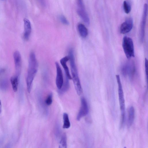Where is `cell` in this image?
Segmentation results:
<instances>
[{
  "instance_id": "6da1fadb",
  "label": "cell",
  "mask_w": 148,
  "mask_h": 148,
  "mask_svg": "<svg viewBox=\"0 0 148 148\" xmlns=\"http://www.w3.org/2000/svg\"><path fill=\"white\" fill-rule=\"evenodd\" d=\"M38 63L35 53L31 52L29 56L28 66L26 82L27 89L30 93L34 79L37 71Z\"/></svg>"
},
{
  "instance_id": "30bf717a",
  "label": "cell",
  "mask_w": 148,
  "mask_h": 148,
  "mask_svg": "<svg viewBox=\"0 0 148 148\" xmlns=\"http://www.w3.org/2000/svg\"><path fill=\"white\" fill-rule=\"evenodd\" d=\"M8 83L6 70L4 68L0 69V88L3 90L6 89L8 87Z\"/></svg>"
},
{
  "instance_id": "4fadbf2b",
  "label": "cell",
  "mask_w": 148,
  "mask_h": 148,
  "mask_svg": "<svg viewBox=\"0 0 148 148\" xmlns=\"http://www.w3.org/2000/svg\"><path fill=\"white\" fill-rule=\"evenodd\" d=\"M69 60V56H66L61 58L60 60V62L64 70L65 77L69 79H72L71 76V75L68 67L67 65V62Z\"/></svg>"
},
{
  "instance_id": "44dd1931",
  "label": "cell",
  "mask_w": 148,
  "mask_h": 148,
  "mask_svg": "<svg viewBox=\"0 0 148 148\" xmlns=\"http://www.w3.org/2000/svg\"><path fill=\"white\" fill-rule=\"evenodd\" d=\"M61 147L67 148L66 137L65 134H63L62 136L60 142Z\"/></svg>"
},
{
  "instance_id": "277c9868",
  "label": "cell",
  "mask_w": 148,
  "mask_h": 148,
  "mask_svg": "<svg viewBox=\"0 0 148 148\" xmlns=\"http://www.w3.org/2000/svg\"><path fill=\"white\" fill-rule=\"evenodd\" d=\"M122 47L125 55L128 59L135 56L134 45L132 39L130 37L124 36L122 42Z\"/></svg>"
},
{
  "instance_id": "d4e9b609",
  "label": "cell",
  "mask_w": 148,
  "mask_h": 148,
  "mask_svg": "<svg viewBox=\"0 0 148 148\" xmlns=\"http://www.w3.org/2000/svg\"><path fill=\"white\" fill-rule=\"evenodd\" d=\"M41 5L43 7H45L46 5V2L45 0H37Z\"/></svg>"
},
{
  "instance_id": "3957f363",
  "label": "cell",
  "mask_w": 148,
  "mask_h": 148,
  "mask_svg": "<svg viewBox=\"0 0 148 148\" xmlns=\"http://www.w3.org/2000/svg\"><path fill=\"white\" fill-rule=\"evenodd\" d=\"M118 85V91L120 109L121 113V123H124L125 116V103L123 92L120 77L119 75H116Z\"/></svg>"
},
{
  "instance_id": "484cf974",
  "label": "cell",
  "mask_w": 148,
  "mask_h": 148,
  "mask_svg": "<svg viewBox=\"0 0 148 148\" xmlns=\"http://www.w3.org/2000/svg\"><path fill=\"white\" fill-rule=\"evenodd\" d=\"M1 102L0 100V114L1 113Z\"/></svg>"
},
{
  "instance_id": "5b68a950",
  "label": "cell",
  "mask_w": 148,
  "mask_h": 148,
  "mask_svg": "<svg viewBox=\"0 0 148 148\" xmlns=\"http://www.w3.org/2000/svg\"><path fill=\"white\" fill-rule=\"evenodd\" d=\"M147 3H145L144 6L142 20L140 24L139 33L140 40L141 42H143L145 36V27L147 14Z\"/></svg>"
},
{
  "instance_id": "d6986e66",
  "label": "cell",
  "mask_w": 148,
  "mask_h": 148,
  "mask_svg": "<svg viewBox=\"0 0 148 148\" xmlns=\"http://www.w3.org/2000/svg\"><path fill=\"white\" fill-rule=\"evenodd\" d=\"M69 79L65 77V79L62 88L59 90L60 93L64 92L67 91L69 88Z\"/></svg>"
},
{
  "instance_id": "9c48e42d",
  "label": "cell",
  "mask_w": 148,
  "mask_h": 148,
  "mask_svg": "<svg viewBox=\"0 0 148 148\" xmlns=\"http://www.w3.org/2000/svg\"><path fill=\"white\" fill-rule=\"evenodd\" d=\"M133 21L132 18H127L121 25L120 31L121 33L126 34L130 32L133 27Z\"/></svg>"
},
{
  "instance_id": "ac0fdd59",
  "label": "cell",
  "mask_w": 148,
  "mask_h": 148,
  "mask_svg": "<svg viewBox=\"0 0 148 148\" xmlns=\"http://www.w3.org/2000/svg\"><path fill=\"white\" fill-rule=\"evenodd\" d=\"M63 124L62 126L64 129H68L70 126L71 124L69 121V116L66 113H64L63 114Z\"/></svg>"
},
{
  "instance_id": "ffe728a7",
  "label": "cell",
  "mask_w": 148,
  "mask_h": 148,
  "mask_svg": "<svg viewBox=\"0 0 148 148\" xmlns=\"http://www.w3.org/2000/svg\"><path fill=\"white\" fill-rule=\"evenodd\" d=\"M123 9L125 12L126 14L129 13L131 10L130 4L127 1H125L123 3Z\"/></svg>"
},
{
  "instance_id": "5bb4252c",
  "label": "cell",
  "mask_w": 148,
  "mask_h": 148,
  "mask_svg": "<svg viewBox=\"0 0 148 148\" xmlns=\"http://www.w3.org/2000/svg\"><path fill=\"white\" fill-rule=\"evenodd\" d=\"M77 14L84 22L87 25L90 24V19L85 9H79L77 11Z\"/></svg>"
},
{
  "instance_id": "cb8c5ba5",
  "label": "cell",
  "mask_w": 148,
  "mask_h": 148,
  "mask_svg": "<svg viewBox=\"0 0 148 148\" xmlns=\"http://www.w3.org/2000/svg\"><path fill=\"white\" fill-rule=\"evenodd\" d=\"M145 73L147 78L148 76V60L146 58L145 59Z\"/></svg>"
},
{
  "instance_id": "2e32d148",
  "label": "cell",
  "mask_w": 148,
  "mask_h": 148,
  "mask_svg": "<svg viewBox=\"0 0 148 148\" xmlns=\"http://www.w3.org/2000/svg\"><path fill=\"white\" fill-rule=\"evenodd\" d=\"M77 29L80 36L83 38H86L88 34V31L83 24L79 23L77 25Z\"/></svg>"
},
{
  "instance_id": "7c38bea8",
  "label": "cell",
  "mask_w": 148,
  "mask_h": 148,
  "mask_svg": "<svg viewBox=\"0 0 148 148\" xmlns=\"http://www.w3.org/2000/svg\"><path fill=\"white\" fill-rule=\"evenodd\" d=\"M24 31L23 38L24 40H28L29 39L32 31L31 24L29 21L26 18L23 20Z\"/></svg>"
},
{
  "instance_id": "52a82bcc",
  "label": "cell",
  "mask_w": 148,
  "mask_h": 148,
  "mask_svg": "<svg viewBox=\"0 0 148 148\" xmlns=\"http://www.w3.org/2000/svg\"><path fill=\"white\" fill-rule=\"evenodd\" d=\"M88 111L87 102L84 97H82L81 99V107L76 117L77 120H80L82 118L87 114Z\"/></svg>"
},
{
  "instance_id": "e0dca14e",
  "label": "cell",
  "mask_w": 148,
  "mask_h": 148,
  "mask_svg": "<svg viewBox=\"0 0 148 148\" xmlns=\"http://www.w3.org/2000/svg\"><path fill=\"white\" fill-rule=\"evenodd\" d=\"M19 77L15 75L11 77L10 79V81L12 85L13 91L16 92L17 90L18 84Z\"/></svg>"
},
{
  "instance_id": "4316f807",
  "label": "cell",
  "mask_w": 148,
  "mask_h": 148,
  "mask_svg": "<svg viewBox=\"0 0 148 148\" xmlns=\"http://www.w3.org/2000/svg\"></svg>"
},
{
  "instance_id": "603a6c76",
  "label": "cell",
  "mask_w": 148,
  "mask_h": 148,
  "mask_svg": "<svg viewBox=\"0 0 148 148\" xmlns=\"http://www.w3.org/2000/svg\"><path fill=\"white\" fill-rule=\"evenodd\" d=\"M60 21L65 25H68L69 23L65 17L63 15H61L60 16Z\"/></svg>"
},
{
  "instance_id": "8992f818",
  "label": "cell",
  "mask_w": 148,
  "mask_h": 148,
  "mask_svg": "<svg viewBox=\"0 0 148 148\" xmlns=\"http://www.w3.org/2000/svg\"><path fill=\"white\" fill-rule=\"evenodd\" d=\"M14 63L16 75L19 77L20 75L22 66V60L21 54L18 51H16L13 54Z\"/></svg>"
},
{
  "instance_id": "7a4b0ae2",
  "label": "cell",
  "mask_w": 148,
  "mask_h": 148,
  "mask_svg": "<svg viewBox=\"0 0 148 148\" xmlns=\"http://www.w3.org/2000/svg\"><path fill=\"white\" fill-rule=\"evenodd\" d=\"M72 78L77 94L80 95L82 93V89L79 78L75 62L73 50L70 49L69 51Z\"/></svg>"
},
{
  "instance_id": "8fae6325",
  "label": "cell",
  "mask_w": 148,
  "mask_h": 148,
  "mask_svg": "<svg viewBox=\"0 0 148 148\" xmlns=\"http://www.w3.org/2000/svg\"><path fill=\"white\" fill-rule=\"evenodd\" d=\"M134 63L132 62H127L122 66L121 71L123 74L125 76L128 75L132 76L134 73Z\"/></svg>"
},
{
  "instance_id": "9a60e30c",
  "label": "cell",
  "mask_w": 148,
  "mask_h": 148,
  "mask_svg": "<svg viewBox=\"0 0 148 148\" xmlns=\"http://www.w3.org/2000/svg\"><path fill=\"white\" fill-rule=\"evenodd\" d=\"M128 113L127 125L128 127H130L132 125L134 119L135 110L133 106H131L129 108Z\"/></svg>"
},
{
  "instance_id": "7402d4cb",
  "label": "cell",
  "mask_w": 148,
  "mask_h": 148,
  "mask_svg": "<svg viewBox=\"0 0 148 148\" xmlns=\"http://www.w3.org/2000/svg\"><path fill=\"white\" fill-rule=\"evenodd\" d=\"M52 102V95L50 93L47 97L45 100V103L47 106L50 105Z\"/></svg>"
},
{
  "instance_id": "ba28073f",
  "label": "cell",
  "mask_w": 148,
  "mask_h": 148,
  "mask_svg": "<svg viewBox=\"0 0 148 148\" xmlns=\"http://www.w3.org/2000/svg\"><path fill=\"white\" fill-rule=\"evenodd\" d=\"M55 64L56 71V83L58 88L60 90L62 88L64 83L63 73L59 63L56 62Z\"/></svg>"
}]
</instances>
